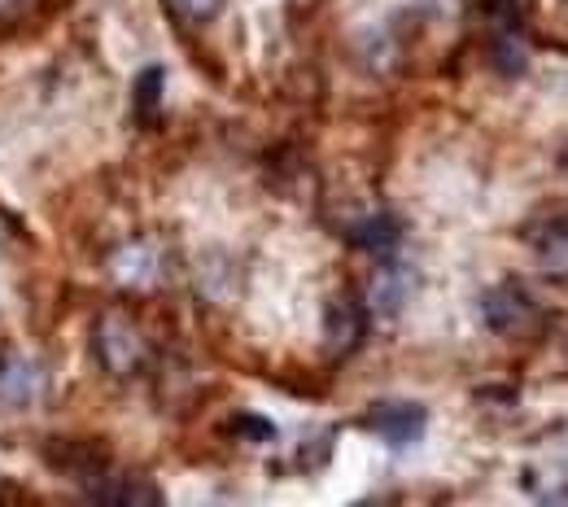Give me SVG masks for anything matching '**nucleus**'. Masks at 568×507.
<instances>
[{
    "instance_id": "1",
    "label": "nucleus",
    "mask_w": 568,
    "mask_h": 507,
    "mask_svg": "<svg viewBox=\"0 0 568 507\" xmlns=\"http://www.w3.org/2000/svg\"><path fill=\"white\" fill-rule=\"evenodd\" d=\"M92 351L110 376H136L149 363V342L128 311H101L92 324Z\"/></svg>"
},
{
    "instance_id": "2",
    "label": "nucleus",
    "mask_w": 568,
    "mask_h": 507,
    "mask_svg": "<svg viewBox=\"0 0 568 507\" xmlns=\"http://www.w3.org/2000/svg\"><path fill=\"white\" fill-rule=\"evenodd\" d=\"M110 276L123 290H153L166 281V250L149 236H136L110 254Z\"/></svg>"
},
{
    "instance_id": "3",
    "label": "nucleus",
    "mask_w": 568,
    "mask_h": 507,
    "mask_svg": "<svg viewBox=\"0 0 568 507\" xmlns=\"http://www.w3.org/2000/svg\"><path fill=\"white\" fill-rule=\"evenodd\" d=\"M49 376L36 359H4L0 355V407L9 412H27L44 398Z\"/></svg>"
},
{
    "instance_id": "4",
    "label": "nucleus",
    "mask_w": 568,
    "mask_h": 507,
    "mask_svg": "<svg viewBox=\"0 0 568 507\" xmlns=\"http://www.w3.org/2000/svg\"><path fill=\"white\" fill-rule=\"evenodd\" d=\"M481 315H486V324L495 333H520L534 320V302L520 285H498V290L481 297Z\"/></svg>"
},
{
    "instance_id": "5",
    "label": "nucleus",
    "mask_w": 568,
    "mask_h": 507,
    "mask_svg": "<svg viewBox=\"0 0 568 507\" xmlns=\"http://www.w3.org/2000/svg\"><path fill=\"white\" fill-rule=\"evenodd\" d=\"M363 333H367L363 306H358L355 297H333L328 311H324V342H328V351L333 355H351V351H358Z\"/></svg>"
},
{
    "instance_id": "6",
    "label": "nucleus",
    "mask_w": 568,
    "mask_h": 507,
    "mask_svg": "<svg viewBox=\"0 0 568 507\" xmlns=\"http://www.w3.org/2000/svg\"><path fill=\"white\" fill-rule=\"evenodd\" d=\"M367 429L381 434L389 446H407L425 434V407L416 403H381L372 416H367Z\"/></svg>"
},
{
    "instance_id": "7",
    "label": "nucleus",
    "mask_w": 568,
    "mask_h": 507,
    "mask_svg": "<svg viewBox=\"0 0 568 507\" xmlns=\"http://www.w3.org/2000/svg\"><path fill=\"white\" fill-rule=\"evenodd\" d=\"M407 293H412V272L398 263H385V267H376V276L367 285V302H372V311L394 315V311H403Z\"/></svg>"
},
{
    "instance_id": "8",
    "label": "nucleus",
    "mask_w": 568,
    "mask_h": 507,
    "mask_svg": "<svg viewBox=\"0 0 568 507\" xmlns=\"http://www.w3.org/2000/svg\"><path fill=\"white\" fill-rule=\"evenodd\" d=\"M97 504H123V507H136V504H158L162 490L149 486L141 477H101V486L92 490Z\"/></svg>"
},
{
    "instance_id": "9",
    "label": "nucleus",
    "mask_w": 568,
    "mask_h": 507,
    "mask_svg": "<svg viewBox=\"0 0 568 507\" xmlns=\"http://www.w3.org/2000/svg\"><path fill=\"white\" fill-rule=\"evenodd\" d=\"M534 245H538L542 267H547L551 276H565L568 281V219H556L542 236H534Z\"/></svg>"
},
{
    "instance_id": "10",
    "label": "nucleus",
    "mask_w": 568,
    "mask_h": 507,
    "mask_svg": "<svg viewBox=\"0 0 568 507\" xmlns=\"http://www.w3.org/2000/svg\"><path fill=\"white\" fill-rule=\"evenodd\" d=\"M398 241H403V227H398L394 215H372L355 227V245L372 250V254H385V250H394Z\"/></svg>"
},
{
    "instance_id": "11",
    "label": "nucleus",
    "mask_w": 568,
    "mask_h": 507,
    "mask_svg": "<svg viewBox=\"0 0 568 507\" xmlns=\"http://www.w3.org/2000/svg\"><path fill=\"white\" fill-rule=\"evenodd\" d=\"M166 9L180 18V22H211L214 13L223 9V0H166Z\"/></svg>"
},
{
    "instance_id": "12",
    "label": "nucleus",
    "mask_w": 568,
    "mask_h": 507,
    "mask_svg": "<svg viewBox=\"0 0 568 507\" xmlns=\"http://www.w3.org/2000/svg\"><path fill=\"white\" fill-rule=\"evenodd\" d=\"M158 101H162V71L149 67V71L141 74V83H136V110L149 119V114L158 110Z\"/></svg>"
},
{
    "instance_id": "13",
    "label": "nucleus",
    "mask_w": 568,
    "mask_h": 507,
    "mask_svg": "<svg viewBox=\"0 0 568 507\" xmlns=\"http://www.w3.org/2000/svg\"><path fill=\"white\" fill-rule=\"evenodd\" d=\"M236 429H245L250 437H276V429H272L267 420H254V416H241V420H236Z\"/></svg>"
},
{
    "instance_id": "14",
    "label": "nucleus",
    "mask_w": 568,
    "mask_h": 507,
    "mask_svg": "<svg viewBox=\"0 0 568 507\" xmlns=\"http://www.w3.org/2000/svg\"><path fill=\"white\" fill-rule=\"evenodd\" d=\"M31 0H0V18H9V13H22Z\"/></svg>"
}]
</instances>
